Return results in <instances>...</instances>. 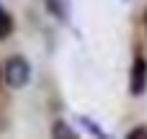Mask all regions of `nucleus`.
I'll use <instances>...</instances> for the list:
<instances>
[{
	"instance_id": "2",
	"label": "nucleus",
	"mask_w": 147,
	"mask_h": 139,
	"mask_svg": "<svg viewBox=\"0 0 147 139\" xmlns=\"http://www.w3.org/2000/svg\"><path fill=\"white\" fill-rule=\"evenodd\" d=\"M145 90H147V59L145 57H134L132 70H129V93L140 98Z\"/></svg>"
},
{
	"instance_id": "4",
	"label": "nucleus",
	"mask_w": 147,
	"mask_h": 139,
	"mask_svg": "<svg viewBox=\"0 0 147 139\" xmlns=\"http://www.w3.org/2000/svg\"><path fill=\"white\" fill-rule=\"evenodd\" d=\"M49 137H52V139H80V137H78V132H75L65 119H57V121L52 124Z\"/></svg>"
},
{
	"instance_id": "9",
	"label": "nucleus",
	"mask_w": 147,
	"mask_h": 139,
	"mask_svg": "<svg viewBox=\"0 0 147 139\" xmlns=\"http://www.w3.org/2000/svg\"><path fill=\"white\" fill-rule=\"evenodd\" d=\"M0 83H3V67H0Z\"/></svg>"
},
{
	"instance_id": "7",
	"label": "nucleus",
	"mask_w": 147,
	"mask_h": 139,
	"mask_svg": "<svg viewBox=\"0 0 147 139\" xmlns=\"http://www.w3.org/2000/svg\"><path fill=\"white\" fill-rule=\"evenodd\" d=\"M124 139H147V126H145V124L134 126V129H132V132H129Z\"/></svg>"
},
{
	"instance_id": "8",
	"label": "nucleus",
	"mask_w": 147,
	"mask_h": 139,
	"mask_svg": "<svg viewBox=\"0 0 147 139\" xmlns=\"http://www.w3.org/2000/svg\"><path fill=\"white\" fill-rule=\"evenodd\" d=\"M142 26H145V34H147V8H145V15H142Z\"/></svg>"
},
{
	"instance_id": "3",
	"label": "nucleus",
	"mask_w": 147,
	"mask_h": 139,
	"mask_svg": "<svg viewBox=\"0 0 147 139\" xmlns=\"http://www.w3.org/2000/svg\"><path fill=\"white\" fill-rule=\"evenodd\" d=\"M44 5L57 21H62V23L70 21V0H44Z\"/></svg>"
},
{
	"instance_id": "1",
	"label": "nucleus",
	"mask_w": 147,
	"mask_h": 139,
	"mask_svg": "<svg viewBox=\"0 0 147 139\" xmlns=\"http://www.w3.org/2000/svg\"><path fill=\"white\" fill-rule=\"evenodd\" d=\"M3 80H5L10 88H23V85H28V80H31V64H28V59L21 57V54L8 57V59H5V67H3Z\"/></svg>"
},
{
	"instance_id": "5",
	"label": "nucleus",
	"mask_w": 147,
	"mask_h": 139,
	"mask_svg": "<svg viewBox=\"0 0 147 139\" xmlns=\"http://www.w3.org/2000/svg\"><path fill=\"white\" fill-rule=\"evenodd\" d=\"M13 28H16V21H13V15L0 5V41L3 39H8L10 34H13Z\"/></svg>"
},
{
	"instance_id": "6",
	"label": "nucleus",
	"mask_w": 147,
	"mask_h": 139,
	"mask_svg": "<svg viewBox=\"0 0 147 139\" xmlns=\"http://www.w3.org/2000/svg\"><path fill=\"white\" fill-rule=\"evenodd\" d=\"M80 124H83L85 129H90V134H93L96 139H109L106 134H103V129H101V126H98L93 119H88V116H80Z\"/></svg>"
}]
</instances>
